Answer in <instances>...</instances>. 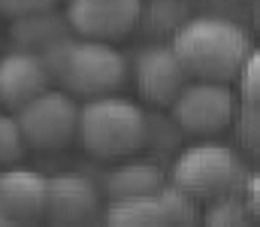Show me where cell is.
Here are the masks:
<instances>
[{
	"instance_id": "cell-9",
	"label": "cell",
	"mask_w": 260,
	"mask_h": 227,
	"mask_svg": "<svg viewBox=\"0 0 260 227\" xmlns=\"http://www.w3.org/2000/svg\"><path fill=\"white\" fill-rule=\"evenodd\" d=\"M100 209V194L91 179L79 173H58L46 179V215L49 224H82Z\"/></svg>"
},
{
	"instance_id": "cell-2",
	"label": "cell",
	"mask_w": 260,
	"mask_h": 227,
	"mask_svg": "<svg viewBox=\"0 0 260 227\" xmlns=\"http://www.w3.org/2000/svg\"><path fill=\"white\" fill-rule=\"evenodd\" d=\"M40 61L52 76L61 82L67 94L79 97H100L115 94L127 82V61L112 43L82 40L76 34H64L40 52Z\"/></svg>"
},
{
	"instance_id": "cell-13",
	"label": "cell",
	"mask_w": 260,
	"mask_h": 227,
	"mask_svg": "<svg viewBox=\"0 0 260 227\" xmlns=\"http://www.w3.org/2000/svg\"><path fill=\"white\" fill-rule=\"evenodd\" d=\"M164 185V173L160 167L148 164V160H130L115 167L106 176V194L109 200H124V197H148L157 194Z\"/></svg>"
},
{
	"instance_id": "cell-19",
	"label": "cell",
	"mask_w": 260,
	"mask_h": 227,
	"mask_svg": "<svg viewBox=\"0 0 260 227\" xmlns=\"http://www.w3.org/2000/svg\"><path fill=\"white\" fill-rule=\"evenodd\" d=\"M188 9L179 0H151L148 6V27L157 34V27H164L167 34H173L182 21H185Z\"/></svg>"
},
{
	"instance_id": "cell-16",
	"label": "cell",
	"mask_w": 260,
	"mask_h": 227,
	"mask_svg": "<svg viewBox=\"0 0 260 227\" xmlns=\"http://www.w3.org/2000/svg\"><path fill=\"white\" fill-rule=\"evenodd\" d=\"M203 221L206 224H248L251 212H248L242 194H227V197H218L209 203V209L203 212Z\"/></svg>"
},
{
	"instance_id": "cell-7",
	"label": "cell",
	"mask_w": 260,
	"mask_h": 227,
	"mask_svg": "<svg viewBox=\"0 0 260 227\" xmlns=\"http://www.w3.org/2000/svg\"><path fill=\"white\" fill-rule=\"evenodd\" d=\"M67 27L82 40L118 43L130 37L142 18V0H70Z\"/></svg>"
},
{
	"instance_id": "cell-11",
	"label": "cell",
	"mask_w": 260,
	"mask_h": 227,
	"mask_svg": "<svg viewBox=\"0 0 260 227\" xmlns=\"http://www.w3.org/2000/svg\"><path fill=\"white\" fill-rule=\"evenodd\" d=\"M49 85H52V76L40 61V55L15 49L0 58V106L3 109L15 112Z\"/></svg>"
},
{
	"instance_id": "cell-5",
	"label": "cell",
	"mask_w": 260,
	"mask_h": 227,
	"mask_svg": "<svg viewBox=\"0 0 260 227\" xmlns=\"http://www.w3.org/2000/svg\"><path fill=\"white\" fill-rule=\"evenodd\" d=\"M170 115L182 134L209 140L233 124L236 94L227 82H185V88L170 103Z\"/></svg>"
},
{
	"instance_id": "cell-6",
	"label": "cell",
	"mask_w": 260,
	"mask_h": 227,
	"mask_svg": "<svg viewBox=\"0 0 260 227\" xmlns=\"http://www.w3.org/2000/svg\"><path fill=\"white\" fill-rule=\"evenodd\" d=\"M15 121L27 146L40 151H58L70 146L76 137L79 106L73 103L70 94L46 88L37 97H30L24 106L15 109Z\"/></svg>"
},
{
	"instance_id": "cell-12",
	"label": "cell",
	"mask_w": 260,
	"mask_h": 227,
	"mask_svg": "<svg viewBox=\"0 0 260 227\" xmlns=\"http://www.w3.org/2000/svg\"><path fill=\"white\" fill-rule=\"evenodd\" d=\"M70 34L67 27L64 12H58L55 6L52 9H40V12H27V15H18L12 18V46L15 49H24V52H34L40 55L49 43H55L58 37Z\"/></svg>"
},
{
	"instance_id": "cell-4",
	"label": "cell",
	"mask_w": 260,
	"mask_h": 227,
	"mask_svg": "<svg viewBox=\"0 0 260 227\" xmlns=\"http://www.w3.org/2000/svg\"><path fill=\"white\" fill-rule=\"evenodd\" d=\"M245 176L248 173L233 149L218 143H200L176 157L170 182L197 203H212L227 194H242Z\"/></svg>"
},
{
	"instance_id": "cell-1",
	"label": "cell",
	"mask_w": 260,
	"mask_h": 227,
	"mask_svg": "<svg viewBox=\"0 0 260 227\" xmlns=\"http://www.w3.org/2000/svg\"><path fill=\"white\" fill-rule=\"evenodd\" d=\"M170 49L179 58L188 79L230 85L251 52V40L230 18L200 15V18H185L173 30Z\"/></svg>"
},
{
	"instance_id": "cell-18",
	"label": "cell",
	"mask_w": 260,
	"mask_h": 227,
	"mask_svg": "<svg viewBox=\"0 0 260 227\" xmlns=\"http://www.w3.org/2000/svg\"><path fill=\"white\" fill-rule=\"evenodd\" d=\"M239 94H236V103H242V106H257L260 100V52H248V58L242 61V67H239Z\"/></svg>"
},
{
	"instance_id": "cell-22",
	"label": "cell",
	"mask_w": 260,
	"mask_h": 227,
	"mask_svg": "<svg viewBox=\"0 0 260 227\" xmlns=\"http://www.w3.org/2000/svg\"><path fill=\"white\" fill-rule=\"evenodd\" d=\"M0 224H9V221H6V215H3V212H0Z\"/></svg>"
},
{
	"instance_id": "cell-14",
	"label": "cell",
	"mask_w": 260,
	"mask_h": 227,
	"mask_svg": "<svg viewBox=\"0 0 260 227\" xmlns=\"http://www.w3.org/2000/svg\"><path fill=\"white\" fill-rule=\"evenodd\" d=\"M106 221L109 224H167L157 194L112 200L106 209Z\"/></svg>"
},
{
	"instance_id": "cell-10",
	"label": "cell",
	"mask_w": 260,
	"mask_h": 227,
	"mask_svg": "<svg viewBox=\"0 0 260 227\" xmlns=\"http://www.w3.org/2000/svg\"><path fill=\"white\" fill-rule=\"evenodd\" d=\"M0 212L9 224H37L46 215V176L9 167L0 173Z\"/></svg>"
},
{
	"instance_id": "cell-8",
	"label": "cell",
	"mask_w": 260,
	"mask_h": 227,
	"mask_svg": "<svg viewBox=\"0 0 260 227\" xmlns=\"http://www.w3.org/2000/svg\"><path fill=\"white\" fill-rule=\"evenodd\" d=\"M133 79H136V91L139 97L154 106V109H167L176 94L185 88L188 73L182 70L179 58L173 55L170 46L164 43H151L142 46L133 58Z\"/></svg>"
},
{
	"instance_id": "cell-3",
	"label": "cell",
	"mask_w": 260,
	"mask_h": 227,
	"mask_svg": "<svg viewBox=\"0 0 260 227\" xmlns=\"http://www.w3.org/2000/svg\"><path fill=\"white\" fill-rule=\"evenodd\" d=\"M76 137L88 154L100 160L136 154L145 149V109L115 94L88 97V103L79 109Z\"/></svg>"
},
{
	"instance_id": "cell-21",
	"label": "cell",
	"mask_w": 260,
	"mask_h": 227,
	"mask_svg": "<svg viewBox=\"0 0 260 227\" xmlns=\"http://www.w3.org/2000/svg\"><path fill=\"white\" fill-rule=\"evenodd\" d=\"M58 0H0V18H18L27 12H40V9H52Z\"/></svg>"
},
{
	"instance_id": "cell-15",
	"label": "cell",
	"mask_w": 260,
	"mask_h": 227,
	"mask_svg": "<svg viewBox=\"0 0 260 227\" xmlns=\"http://www.w3.org/2000/svg\"><path fill=\"white\" fill-rule=\"evenodd\" d=\"M157 200H160V209H164V218L167 224H194L200 221V209H197V200L188 197L182 188H176L173 182L160 185L157 191Z\"/></svg>"
},
{
	"instance_id": "cell-20",
	"label": "cell",
	"mask_w": 260,
	"mask_h": 227,
	"mask_svg": "<svg viewBox=\"0 0 260 227\" xmlns=\"http://www.w3.org/2000/svg\"><path fill=\"white\" fill-rule=\"evenodd\" d=\"M236 118V134H239V143L245 149L257 151V143H260V115H257V106H242L239 103V115Z\"/></svg>"
},
{
	"instance_id": "cell-17",
	"label": "cell",
	"mask_w": 260,
	"mask_h": 227,
	"mask_svg": "<svg viewBox=\"0 0 260 227\" xmlns=\"http://www.w3.org/2000/svg\"><path fill=\"white\" fill-rule=\"evenodd\" d=\"M24 137H21V127L15 121V115H6L0 112V167H12L24 157Z\"/></svg>"
}]
</instances>
